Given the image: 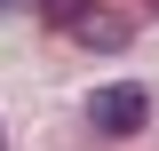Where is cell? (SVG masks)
Returning <instances> with one entry per match:
<instances>
[{"label": "cell", "mask_w": 159, "mask_h": 151, "mask_svg": "<svg viewBox=\"0 0 159 151\" xmlns=\"http://www.w3.org/2000/svg\"><path fill=\"white\" fill-rule=\"evenodd\" d=\"M72 32L88 40V48H119V40H127V24H119V16H96V8H88V16H80Z\"/></svg>", "instance_id": "2"}, {"label": "cell", "mask_w": 159, "mask_h": 151, "mask_svg": "<svg viewBox=\"0 0 159 151\" xmlns=\"http://www.w3.org/2000/svg\"><path fill=\"white\" fill-rule=\"evenodd\" d=\"M0 151H8V127H0Z\"/></svg>", "instance_id": "4"}, {"label": "cell", "mask_w": 159, "mask_h": 151, "mask_svg": "<svg viewBox=\"0 0 159 151\" xmlns=\"http://www.w3.org/2000/svg\"><path fill=\"white\" fill-rule=\"evenodd\" d=\"M16 8H32V0H0V16H16Z\"/></svg>", "instance_id": "3"}, {"label": "cell", "mask_w": 159, "mask_h": 151, "mask_svg": "<svg viewBox=\"0 0 159 151\" xmlns=\"http://www.w3.org/2000/svg\"><path fill=\"white\" fill-rule=\"evenodd\" d=\"M88 119H96L103 135H135L143 119H151V88H143V80H111V88L88 95Z\"/></svg>", "instance_id": "1"}]
</instances>
